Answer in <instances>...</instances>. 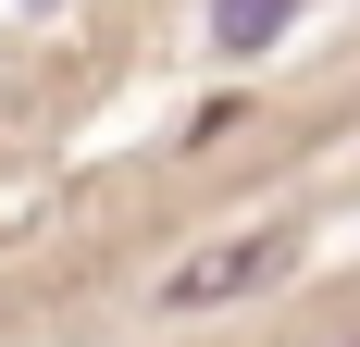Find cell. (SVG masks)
I'll list each match as a JSON object with an SVG mask.
<instances>
[{"instance_id":"cell-1","label":"cell","mask_w":360,"mask_h":347,"mask_svg":"<svg viewBox=\"0 0 360 347\" xmlns=\"http://www.w3.org/2000/svg\"><path fill=\"white\" fill-rule=\"evenodd\" d=\"M286 273V236H224V248H186L162 273V310H212V298H249V285Z\"/></svg>"},{"instance_id":"cell-2","label":"cell","mask_w":360,"mask_h":347,"mask_svg":"<svg viewBox=\"0 0 360 347\" xmlns=\"http://www.w3.org/2000/svg\"><path fill=\"white\" fill-rule=\"evenodd\" d=\"M286 13L298 0H212V37L224 50H261V37H286Z\"/></svg>"}]
</instances>
